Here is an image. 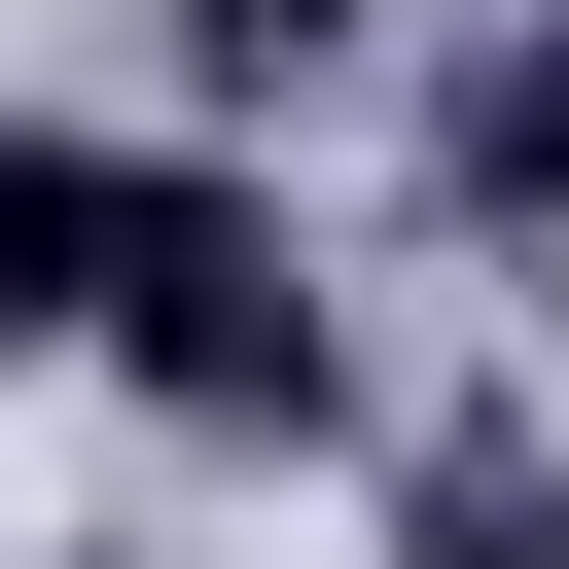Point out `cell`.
I'll use <instances>...</instances> for the list:
<instances>
[{"label":"cell","mask_w":569,"mask_h":569,"mask_svg":"<svg viewBox=\"0 0 569 569\" xmlns=\"http://www.w3.org/2000/svg\"><path fill=\"white\" fill-rule=\"evenodd\" d=\"M178 107H356V0H178Z\"/></svg>","instance_id":"cell-5"},{"label":"cell","mask_w":569,"mask_h":569,"mask_svg":"<svg viewBox=\"0 0 569 569\" xmlns=\"http://www.w3.org/2000/svg\"><path fill=\"white\" fill-rule=\"evenodd\" d=\"M107 391H142L178 462H320V427H356V320H320V249H284L213 142H178V178H142V249H107Z\"/></svg>","instance_id":"cell-1"},{"label":"cell","mask_w":569,"mask_h":569,"mask_svg":"<svg viewBox=\"0 0 569 569\" xmlns=\"http://www.w3.org/2000/svg\"><path fill=\"white\" fill-rule=\"evenodd\" d=\"M427 178H462V249H569V0H533V36H462Z\"/></svg>","instance_id":"cell-3"},{"label":"cell","mask_w":569,"mask_h":569,"mask_svg":"<svg viewBox=\"0 0 569 569\" xmlns=\"http://www.w3.org/2000/svg\"><path fill=\"white\" fill-rule=\"evenodd\" d=\"M391 569H569V462H533V427H427V462H391Z\"/></svg>","instance_id":"cell-4"},{"label":"cell","mask_w":569,"mask_h":569,"mask_svg":"<svg viewBox=\"0 0 569 569\" xmlns=\"http://www.w3.org/2000/svg\"><path fill=\"white\" fill-rule=\"evenodd\" d=\"M178 142H0V356H107V249H142Z\"/></svg>","instance_id":"cell-2"}]
</instances>
